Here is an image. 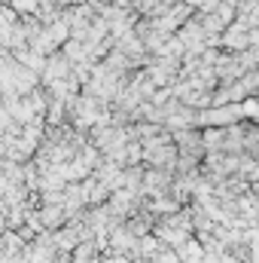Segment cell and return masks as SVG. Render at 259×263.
I'll list each match as a JSON object with an SVG mask.
<instances>
[{
    "label": "cell",
    "instance_id": "1",
    "mask_svg": "<svg viewBox=\"0 0 259 263\" xmlns=\"http://www.w3.org/2000/svg\"><path fill=\"white\" fill-rule=\"evenodd\" d=\"M92 254H95V248H92V245H85V242H79V245H76V257H73V263L92 260Z\"/></svg>",
    "mask_w": 259,
    "mask_h": 263
},
{
    "label": "cell",
    "instance_id": "2",
    "mask_svg": "<svg viewBox=\"0 0 259 263\" xmlns=\"http://www.w3.org/2000/svg\"><path fill=\"white\" fill-rule=\"evenodd\" d=\"M104 263H131L128 257H122V254H119V251H116V254H113V257H107V260Z\"/></svg>",
    "mask_w": 259,
    "mask_h": 263
}]
</instances>
